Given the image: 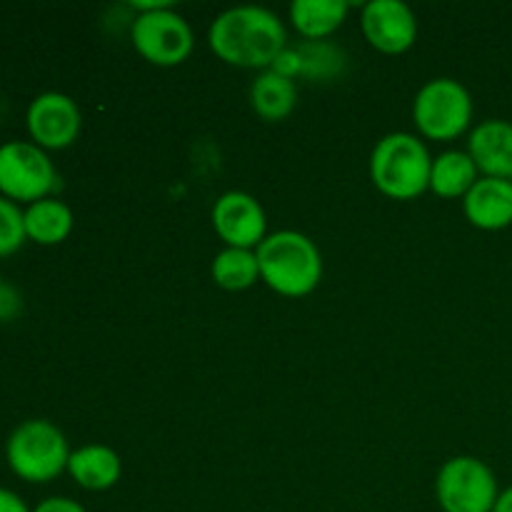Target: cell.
<instances>
[{
  "mask_svg": "<svg viewBox=\"0 0 512 512\" xmlns=\"http://www.w3.org/2000/svg\"><path fill=\"white\" fill-rule=\"evenodd\" d=\"M260 280L285 298H305L323 278V258L308 235L298 230H278L255 250Z\"/></svg>",
  "mask_w": 512,
  "mask_h": 512,
  "instance_id": "7a4b0ae2",
  "label": "cell"
},
{
  "mask_svg": "<svg viewBox=\"0 0 512 512\" xmlns=\"http://www.w3.org/2000/svg\"><path fill=\"white\" fill-rule=\"evenodd\" d=\"M130 38H133L135 50L148 63L160 65V68L180 65L193 53V30L183 15L175 13L173 5L140 13L133 20Z\"/></svg>",
  "mask_w": 512,
  "mask_h": 512,
  "instance_id": "ba28073f",
  "label": "cell"
},
{
  "mask_svg": "<svg viewBox=\"0 0 512 512\" xmlns=\"http://www.w3.org/2000/svg\"><path fill=\"white\" fill-rule=\"evenodd\" d=\"M360 25L368 43L385 55L405 53L418 38V20L403 0H370L363 5Z\"/></svg>",
  "mask_w": 512,
  "mask_h": 512,
  "instance_id": "8fae6325",
  "label": "cell"
},
{
  "mask_svg": "<svg viewBox=\"0 0 512 512\" xmlns=\"http://www.w3.org/2000/svg\"><path fill=\"white\" fill-rule=\"evenodd\" d=\"M493 512H512V485L498 495V503H495Z\"/></svg>",
  "mask_w": 512,
  "mask_h": 512,
  "instance_id": "484cf974",
  "label": "cell"
},
{
  "mask_svg": "<svg viewBox=\"0 0 512 512\" xmlns=\"http://www.w3.org/2000/svg\"><path fill=\"white\" fill-rule=\"evenodd\" d=\"M213 228L228 248L253 250L268 238L265 235L268 218H265L263 205L243 190H230L215 200Z\"/></svg>",
  "mask_w": 512,
  "mask_h": 512,
  "instance_id": "30bf717a",
  "label": "cell"
},
{
  "mask_svg": "<svg viewBox=\"0 0 512 512\" xmlns=\"http://www.w3.org/2000/svg\"><path fill=\"white\" fill-rule=\"evenodd\" d=\"M433 158L418 135L390 133L370 155V180L393 200H413L430 188Z\"/></svg>",
  "mask_w": 512,
  "mask_h": 512,
  "instance_id": "3957f363",
  "label": "cell"
},
{
  "mask_svg": "<svg viewBox=\"0 0 512 512\" xmlns=\"http://www.w3.org/2000/svg\"><path fill=\"white\" fill-rule=\"evenodd\" d=\"M25 235L38 245H58L73 230V210L58 198H43L23 210Z\"/></svg>",
  "mask_w": 512,
  "mask_h": 512,
  "instance_id": "e0dca14e",
  "label": "cell"
},
{
  "mask_svg": "<svg viewBox=\"0 0 512 512\" xmlns=\"http://www.w3.org/2000/svg\"><path fill=\"white\" fill-rule=\"evenodd\" d=\"M475 183H478V165L473 163L468 150H445L433 160L430 190L440 198H465Z\"/></svg>",
  "mask_w": 512,
  "mask_h": 512,
  "instance_id": "ac0fdd59",
  "label": "cell"
},
{
  "mask_svg": "<svg viewBox=\"0 0 512 512\" xmlns=\"http://www.w3.org/2000/svg\"><path fill=\"white\" fill-rule=\"evenodd\" d=\"M435 495L443 512H493L500 490L495 473L483 460L458 455L440 468Z\"/></svg>",
  "mask_w": 512,
  "mask_h": 512,
  "instance_id": "8992f818",
  "label": "cell"
},
{
  "mask_svg": "<svg viewBox=\"0 0 512 512\" xmlns=\"http://www.w3.org/2000/svg\"><path fill=\"white\" fill-rule=\"evenodd\" d=\"M25 238L28 235H25L23 210L18 208V203L0 195V258L18 253Z\"/></svg>",
  "mask_w": 512,
  "mask_h": 512,
  "instance_id": "44dd1931",
  "label": "cell"
},
{
  "mask_svg": "<svg viewBox=\"0 0 512 512\" xmlns=\"http://www.w3.org/2000/svg\"><path fill=\"white\" fill-rule=\"evenodd\" d=\"M208 43L223 63L238 68H270L288 48V33L273 10L260 5H238L213 20Z\"/></svg>",
  "mask_w": 512,
  "mask_h": 512,
  "instance_id": "6da1fadb",
  "label": "cell"
},
{
  "mask_svg": "<svg viewBox=\"0 0 512 512\" xmlns=\"http://www.w3.org/2000/svg\"><path fill=\"white\" fill-rule=\"evenodd\" d=\"M33 512H88L78 500L70 498H48L38 505Z\"/></svg>",
  "mask_w": 512,
  "mask_h": 512,
  "instance_id": "cb8c5ba5",
  "label": "cell"
},
{
  "mask_svg": "<svg viewBox=\"0 0 512 512\" xmlns=\"http://www.w3.org/2000/svg\"><path fill=\"white\" fill-rule=\"evenodd\" d=\"M413 120L425 138L455 140L473 120V98L458 80H428L415 95Z\"/></svg>",
  "mask_w": 512,
  "mask_h": 512,
  "instance_id": "5b68a950",
  "label": "cell"
},
{
  "mask_svg": "<svg viewBox=\"0 0 512 512\" xmlns=\"http://www.w3.org/2000/svg\"><path fill=\"white\" fill-rule=\"evenodd\" d=\"M20 310V295L15 293L10 285H5L0 280V320H10L15 318Z\"/></svg>",
  "mask_w": 512,
  "mask_h": 512,
  "instance_id": "603a6c76",
  "label": "cell"
},
{
  "mask_svg": "<svg viewBox=\"0 0 512 512\" xmlns=\"http://www.w3.org/2000/svg\"><path fill=\"white\" fill-rule=\"evenodd\" d=\"M465 218L480 230H503L512 225V180L478 178L463 198Z\"/></svg>",
  "mask_w": 512,
  "mask_h": 512,
  "instance_id": "4fadbf2b",
  "label": "cell"
},
{
  "mask_svg": "<svg viewBox=\"0 0 512 512\" xmlns=\"http://www.w3.org/2000/svg\"><path fill=\"white\" fill-rule=\"evenodd\" d=\"M10 470L28 483H50L68 470L70 448L63 430L48 420H25L5 443Z\"/></svg>",
  "mask_w": 512,
  "mask_h": 512,
  "instance_id": "277c9868",
  "label": "cell"
},
{
  "mask_svg": "<svg viewBox=\"0 0 512 512\" xmlns=\"http://www.w3.org/2000/svg\"><path fill=\"white\" fill-rule=\"evenodd\" d=\"M268 70H275L278 75H283V78H298L300 73H303V60H300V53L298 48H285L283 53L275 58V63L270 65Z\"/></svg>",
  "mask_w": 512,
  "mask_h": 512,
  "instance_id": "7402d4cb",
  "label": "cell"
},
{
  "mask_svg": "<svg viewBox=\"0 0 512 512\" xmlns=\"http://www.w3.org/2000/svg\"><path fill=\"white\" fill-rule=\"evenodd\" d=\"M298 103V88L290 78H283L275 70H265L250 85V105L255 113L268 123H280L288 118Z\"/></svg>",
  "mask_w": 512,
  "mask_h": 512,
  "instance_id": "2e32d148",
  "label": "cell"
},
{
  "mask_svg": "<svg viewBox=\"0 0 512 512\" xmlns=\"http://www.w3.org/2000/svg\"><path fill=\"white\" fill-rule=\"evenodd\" d=\"M213 280L225 290H248L260 278L258 255L243 248H223L210 265Z\"/></svg>",
  "mask_w": 512,
  "mask_h": 512,
  "instance_id": "d6986e66",
  "label": "cell"
},
{
  "mask_svg": "<svg viewBox=\"0 0 512 512\" xmlns=\"http://www.w3.org/2000/svg\"><path fill=\"white\" fill-rule=\"evenodd\" d=\"M0 512H33L13 490L0 488Z\"/></svg>",
  "mask_w": 512,
  "mask_h": 512,
  "instance_id": "d4e9b609",
  "label": "cell"
},
{
  "mask_svg": "<svg viewBox=\"0 0 512 512\" xmlns=\"http://www.w3.org/2000/svg\"><path fill=\"white\" fill-rule=\"evenodd\" d=\"M58 188V173L48 153L35 143L0 145V195L13 203H38Z\"/></svg>",
  "mask_w": 512,
  "mask_h": 512,
  "instance_id": "52a82bcc",
  "label": "cell"
},
{
  "mask_svg": "<svg viewBox=\"0 0 512 512\" xmlns=\"http://www.w3.org/2000/svg\"><path fill=\"white\" fill-rule=\"evenodd\" d=\"M80 108L65 93H40L25 113V125L33 143L43 150H63L80 135Z\"/></svg>",
  "mask_w": 512,
  "mask_h": 512,
  "instance_id": "9c48e42d",
  "label": "cell"
},
{
  "mask_svg": "<svg viewBox=\"0 0 512 512\" xmlns=\"http://www.w3.org/2000/svg\"><path fill=\"white\" fill-rule=\"evenodd\" d=\"M468 155L483 178L512 180V123L483 120L470 133Z\"/></svg>",
  "mask_w": 512,
  "mask_h": 512,
  "instance_id": "7c38bea8",
  "label": "cell"
},
{
  "mask_svg": "<svg viewBox=\"0 0 512 512\" xmlns=\"http://www.w3.org/2000/svg\"><path fill=\"white\" fill-rule=\"evenodd\" d=\"M348 0H293L290 23L305 40H325L345 23Z\"/></svg>",
  "mask_w": 512,
  "mask_h": 512,
  "instance_id": "9a60e30c",
  "label": "cell"
},
{
  "mask_svg": "<svg viewBox=\"0 0 512 512\" xmlns=\"http://www.w3.org/2000/svg\"><path fill=\"white\" fill-rule=\"evenodd\" d=\"M300 60H303V78L308 80H333L340 78L345 70V53L335 48L328 40H308L298 45Z\"/></svg>",
  "mask_w": 512,
  "mask_h": 512,
  "instance_id": "ffe728a7",
  "label": "cell"
},
{
  "mask_svg": "<svg viewBox=\"0 0 512 512\" xmlns=\"http://www.w3.org/2000/svg\"><path fill=\"white\" fill-rule=\"evenodd\" d=\"M68 473L80 488L100 493L118 485L123 463H120V455L108 445H83L70 453Z\"/></svg>",
  "mask_w": 512,
  "mask_h": 512,
  "instance_id": "5bb4252c",
  "label": "cell"
}]
</instances>
